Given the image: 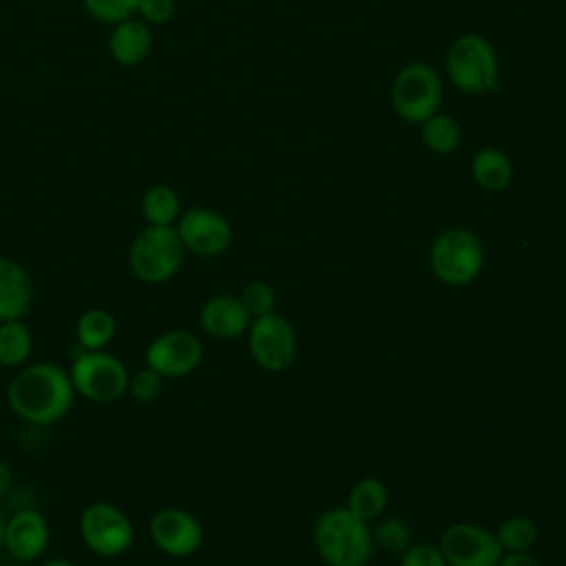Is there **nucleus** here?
<instances>
[{"instance_id": "1", "label": "nucleus", "mask_w": 566, "mask_h": 566, "mask_svg": "<svg viewBox=\"0 0 566 566\" xmlns=\"http://www.w3.org/2000/svg\"><path fill=\"white\" fill-rule=\"evenodd\" d=\"M75 396L69 371L49 360L22 365L7 387L11 411L35 427L60 422L71 411Z\"/></svg>"}, {"instance_id": "2", "label": "nucleus", "mask_w": 566, "mask_h": 566, "mask_svg": "<svg viewBox=\"0 0 566 566\" xmlns=\"http://www.w3.org/2000/svg\"><path fill=\"white\" fill-rule=\"evenodd\" d=\"M314 544L327 566H365L371 557L374 537L367 522L347 506H336L316 520Z\"/></svg>"}, {"instance_id": "3", "label": "nucleus", "mask_w": 566, "mask_h": 566, "mask_svg": "<svg viewBox=\"0 0 566 566\" xmlns=\"http://www.w3.org/2000/svg\"><path fill=\"white\" fill-rule=\"evenodd\" d=\"M451 84L469 95L493 93L500 86V60L493 44L480 33L458 35L444 57Z\"/></svg>"}, {"instance_id": "4", "label": "nucleus", "mask_w": 566, "mask_h": 566, "mask_svg": "<svg viewBox=\"0 0 566 566\" xmlns=\"http://www.w3.org/2000/svg\"><path fill=\"white\" fill-rule=\"evenodd\" d=\"M184 254L186 248L175 226H146L130 243L128 268L137 281L157 285L179 272Z\"/></svg>"}, {"instance_id": "5", "label": "nucleus", "mask_w": 566, "mask_h": 566, "mask_svg": "<svg viewBox=\"0 0 566 566\" xmlns=\"http://www.w3.org/2000/svg\"><path fill=\"white\" fill-rule=\"evenodd\" d=\"M73 389L77 396L91 402H115L128 391L130 371L122 358L111 354L108 349L97 352H80L69 369Z\"/></svg>"}, {"instance_id": "6", "label": "nucleus", "mask_w": 566, "mask_h": 566, "mask_svg": "<svg viewBox=\"0 0 566 566\" xmlns=\"http://www.w3.org/2000/svg\"><path fill=\"white\" fill-rule=\"evenodd\" d=\"M433 274L453 287L467 285L478 279L484 268V248L480 239L467 228L442 230L429 250Z\"/></svg>"}, {"instance_id": "7", "label": "nucleus", "mask_w": 566, "mask_h": 566, "mask_svg": "<svg viewBox=\"0 0 566 566\" xmlns=\"http://www.w3.org/2000/svg\"><path fill=\"white\" fill-rule=\"evenodd\" d=\"M442 80L427 62L405 64L391 82V106L407 124H422L440 111Z\"/></svg>"}, {"instance_id": "8", "label": "nucleus", "mask_w": 566, "mask_h": 566, "mask_svg": "<svg viewBox=\"0 0 566 566\" xmlns=\"http://www.w3.org/2000/svg\"><path fill=\"white\" fill-rule=\"evenodd\" d=\"M80 537L99 557H119L135 542L130 517L113 502H91L80 515Z\"/></svg>"}, {"instance_id": "9", "label": "nucleus", "mask_w": 566, "mask_h": 566, "mask_svg": "<svg viewBox=\"0 0 566 566\" xmlns=\"http://www.w3.org/2000/svg\"><path fill=\"white\" fill-rule=\"evenodd\" d=\"M248 347L254 363L268 371H283L294 363L296 334L276 312L256 316L248 327Z\"/></svg>"}, {"instance_id": "10", "label": "nucleus", "mask_w": 566, "mask_h": 566, "mask_svg": "<svg viewBox=\"0 0 566 566\" xmlns=\"http://www.w3.org/2000/svg\"><path fill=\"white\" fill-rule=\"evenodd\" d=\"M440 551L449 566H497L504 555L495 533L473 522L451 524L440 537Z\"/></svg>"}, {"instance_id": "11", "label": "nucleus", "mask_w": 566, "mask_h": 566, "mask_svg": "<svg viewBox=\"0 0 566 566\" xmlns=\"http://www.w3.org/2000/svg\"><path fill=\"white\" fill-rule=\"evenodd\" d=\"M203 358L201 340L188 329H166L155 336L146 352V367L155 369L161 378H181L199 367Z\"/></svg>"}, {"instance_id": "12", "label": "nucleus", "mask_w": 566, "mask_h": 566, "mask_svg": "<svg viewBox=\"0 0 566 566\" xmlns=\"http://www.w3.org/2000/svg\"><path fill=\"white\" fill-rule=\"evenodd\" d=\"M175 228L184 248L203 259L223 254L232 243L230 221L212 208H188L179 214Z\"/></svg>"}, {"instance_id": "13", "label": "nucleus", "mask_w": 566, "mask_h": 566, "mask_svg": "<svg viewBox=\"0 0 566 566\" xmlns=\"http://www.w3.org/2000/svg\"><path fill=\"white\" fill-rule=\"evenodd\" d=\"M148 535L168 557H188L197 553L203 542L201 522L179 506H164L155 511L148 522Z\"/></svg>"}, {"instance_id": "14", "label": "nucleus", "mask_w": 566, "mask_h": 566, "mask_svg": "<svg viewBox=\"0 0 566 566\" xmlns=\"http://www.w3.org/2000/svg\"><path fill=\"white\" fill-rule=\"evenodd\" d=\"M51 542V524L42 511L24 506L4 520V551L22 564L40 559Z\"/></svg>"}, {"instance_id": "15", "label": "nucleus", "mask_w": 566, "mask_h": 566, "mask_svg": "<svg viewBox=\"0 0 566 566\" xmlns=\"http://www.w3.org/2000/svg\"><path fill=\"white\" fill-rule=\"evenodd\" d=\"M252 316L243 307L239 296L232 294H217L210 296L199 310V325L201 329L219 340L239 338L248 332Z\"/></svg>"}, {"instance_id": "16", "label": "nucleus", "mask_w": 566, "mask_h": 566, "mask_svg": "<svg viewBox=\"0 0 566 566\" xmlns=\"http://www.w3.org/2000/svg\"><path fill=\"white\" fill-rule=\"evenodd\" d=\"M33 303V281L22 263L0 256V323L22 318Z\"/></svg>"}, {"instance_id": "17", "label": "nucleus", "mask_w": 566, "mask_h": 566, "mask_svg": "<svg viewBox=\"0 0 566 566\" xmlns=\"http://www.w3.org/2000/svg\"><path fill=\"white\" fill-rule=\"evenodd\" d=\"M153 51L150 27L139 18H128L113 24L108 35V53L119 66H137Z\"/></svg>"}, {"instance_id": "18", "label": "nucleus", "mask_w": 566, "mask_h": 566, "mask_svg": "<svg viewBox=\"0 0 566 566\" xmlns=\"http://www.w3.org/2000/svg\"><path fill=\"white\" fill-rule=\"evenodd\" d=\"M471 177L480 188L489 192H500L509 188L513 179V164L504 150L489 146L473 155Z\"/></svg>"}, {"instance_id": "19", "label": "nucleus", "mask_w": 566, "mask_h": 566, "mask_svg": "<svg viewBox=\"0 0 566 566\" xmlns=\"http://www.w3.org/2000/svg\"><path fill=\"white\" fill-rule=\"evenodd\" d=\"M117 321L104 307H88L80 314L75 323V340L84 352L106 349L115 338Z\"/></svg>"}, {"instance_id": "20", "label": "nucleus", "mask_w": 566, "mask_h": 566, "mask_svg": "<svg viewBox=\"0 0 566 566\" xmlns=\"http://www.w3.org/2000/svg\"><path fill=\"white\" fill-rule=\"evenodd\" d=\"M179 214L181 199L175 188L157 184L142 195V217L146 219V226H175Z\"/></svg>"}, {"instance_id": "21", "label": "nucleus", "mask_w": 566, "mask_h": 566, "mask_svg": "<svg viewBox=\"0 0 566 566\" xmlns=\"http://www.w3.org/2000/svg\"><path fill=\"white\" fill-rule=\"evenodd\" d=\"M33 352V334L22 318L0 323V365L22 367Z\"/></svg>"}, {"instance_id": "22", "label": "nucleus", "mask_w": 566, "mask_h": 566, "mask_svg": "<svg viewBox=\"0 0 566 566\" xmlns=\"http://www.w3.org/2000/svg\"><path fill=\"white\" fill-rule=\"evenodd\" d=\"M387 506V486L376 478L358 480L347 497V509L363 522L380 517Z\"/></svg>"}, {"instance_id": "23", "label": "nucleus", "mask_w": 566, "mask_h": 566, "mask_svg": "<svg viewBox=\"0 0 566 566\" xmlns=\"http://www.w3.org/2000/svg\"><path fill=\"white\" fill-rule=\"evenodd\" d=\"M420 139L427 150L436 155H449L460 146L462 130L453 117L436 113L420 124Z\"/></svg>"}, {"instance_id": "24", "label": "nucleus", "mask_w": 566, "mask_h": 566, "mask_svg": "<svg viewBox=\"0 0 566 566\" xmlns=\"http://www.w3.org/2000/svg\"><path fill=\"white\" fill-rule=\"evenodd\" d=\"M537 535H539L537 524L531 517H526V515L509 517L506 522H502V526L495 533L502 551H506V553L528 551L535 544Z\"/></svg>"}, {"instance_id": "25", "label": "nucleus", "mask_w": 566, "mask_h": 566, "mask_svg": "<svg viewBox=\"0 0 566 566\" xmlns=\"http://www.w3.org/2000/svg\"><path fill=\"white\" fill-rule=\"evenodd\" d=\"M139 0H82L84 11L102 24H117L137 15Z\"/></svg>"}, {"instance_id": "26", "label": "nucleus", "mask_w": 566, "mask_h": 566, "mask_svg": "<svg viewBox=\"0 0 566 566\" xmlns=\"http://www.w3.org/2000/svg\"><path fill=\"white\" fill-rule=\"evenodd\" d=\"M239 298H241L243 307L248 310V314H250L252 318L274 312V303H276L274 290H272V285H268L265 281H252V283H248V285L243 287V292H241Z\"/></svg>"}, {"instance_id": "27", "label": "nucleus", "mask_w": 566, "mask_h": 566, "mask_svg": "<svg viewBox=\"0 0 566 566\" xmlns=\"http://www.w3.org/2000/svg\"><path fill=\"white\" fill-rule=\"evenodd\" d=\"M161 387H164V378L150 367H144L130 374V380H128V394L135 402H153L161 394Z\"/></svg>"}, {"instance_id": "28", "label": "nucleus", "mask_w": 566, "mask_h": 566, "mask_svg": "<svg viewBox=\"0 0 566 566\" xmlns=\"http://www.w3.org/2000/svg\"><path fill=\"white\" fill-rule=\"evenodd\" d=\"M385 551H391V553H398V551H405L409 546V537H411V531L409 526L402 522V520H385L376 526L374 535H371Z\"/></svg>"}, {"instance_id": "29", "label": "nucleus", "mask_w": 566, "mask_h": 566, "mask_svg": "<svg viewBox=\"0 0 566 566\" xmlns=\"http://www.w3.org/2000/svg\"><path fill=\"white\" fill-rule=\"evenodd\" d=\"M400 566H449L440 546H433L429 542H420L409 546L402 557H400Z\"/></svg>"}, {"instance_id": "30", "label": "nucleus", "mask_w": 566, "mask_h": 566, "mask_svg": "<svg viewBox=\"0 0 566 566\" xmlns=\"http://www.w3.org/2000/svg\"><path fill=\"white\" fill-rule=\"evenodd\" d=\"M177 2L175 0H139L137 18L150 24H168L175 18Z\"/></svg>"}, {"instance_id": "31", "label": "nucleus", "mask_w": 566, "mask_h": 566, "mask_svg": "<svg viewBox=\"0 0 566 566\" xmlns=\"http://www.w3.org/2000/svg\"><path fill=\"white\" fill-rule=\"evenodd\" d=\"M497 566H542V562L535 555H531L528 551H517V553L502 555Z\"/></svg>"}, {"instance_id": "32", "label": "nucleus", "mask_w": 566, "mask_h": 566, "mask_svg": "<svg viewBox=\"0 0 566 566\" xmlns=\"http://www.w3.org/2000/svg\"><path fill=\"white\" fill-rule=\"evenodd\" d=\"M13 489V471L7 462L0 460V497H4Z\"/></svg>"}, {"instance_id": "33", "label": "nucleus", "mask_w": 566, "mask_h": 566, "mask_svg": "<svg viewBox=\"0 0 566 566\" xmlns=\"http://www.w3.org/2000/svg\"><path fill=\"white\" fill-rule=\"evenodd\" d=\"M38 566H77V564L71 562V559H66V557H51V559H44V562L38 564Z\"/></svg>"}, {"instance_id": "34", "label": "nucleus", "mask_w": 566, "mask_h": 566, "mask_svg": "<svg viewBox=\"0 0 566 566\" xmlns=\"http://www.w3.org/2000/svg\"><path fill=\"white\" fill-rule=\"evenodd\" d=\"M4 515L0 513V551H4Z\"/></svg>"}]
</instances>
